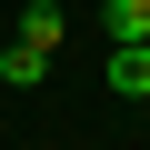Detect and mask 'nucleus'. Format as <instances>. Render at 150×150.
Returning a JSON list of instances; mask_svg holds the SVG:
<instances>
[{"label":"nucleus","mask_w":150,"mask_h":150,"mask_svg":"<svg viewBox=\"0 0 150 150\" xmlns=\"http://www.w3.org/2000/svg\"><path fill=\"white\" fill-rule=\"evenodd\" d=\"M100 30H110V50L120 40H150V0H100Z\"/></svg>","instance_id":"f03ea898"},{"label":"nucleus","mask_w":150,"mask_h":150,"mask_svg":"<svg viewBox=\"0 0 150 150\" xmlns=\"http://www.w3.org/2000/svg\"><path fill=\"white\" fill-rule=\"evenodd\" d=\"M110 90L120 100H150V40H120L110 50Z\"/></svg>","instance_id":"f257e3e1"},{"label":"nucleus","mask_w":150,"mask_h":150,"mask_svg":"<svg viewBox=\"0 0 150 150\" xmlns=\"http://www.w3.org/2000/svg\"><path fill=\"white\" fill-rule=\"evenodd\" d=\"M60 30H70L60 0H30V10H20V40H30V50H60Z\"/></svg>","instance_id":"7ed1b4c3"},{"label":"nucleus","mask_w":150,"mask_h":150,"mask_svg":"<svg viewBox=\"0 0 150 150\" xmlns=\"http://www.w3.org/2000/svg\"><path fill=\"white\" fill-rule=\"evenodd\" d=\"M40 70H50V50H30V40H10V50H0V80H10V90H30Z\"/></svg>","instance_id":"20e7f679"}]
</instances>
